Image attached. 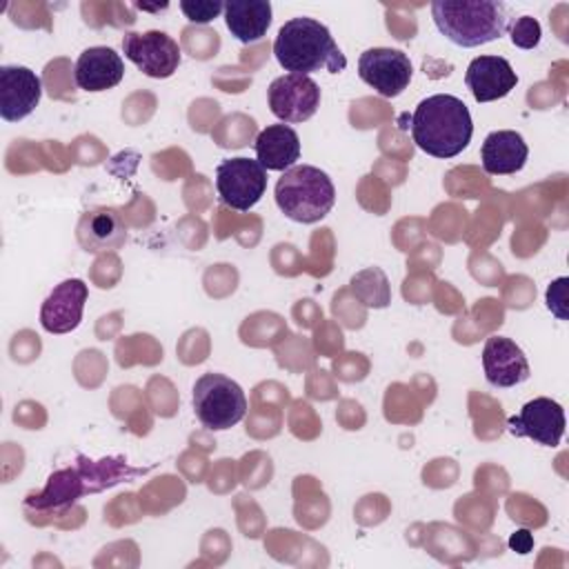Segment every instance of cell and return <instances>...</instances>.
<instances>
[{
    "label": "cell",
    "instance_id": "6da1fadb",
    "mask_svg": "<svg viewBox=\"0 0 569 569\" xmlns=\"http://www.w3.org/2000/svg\"><path fill=\"white\" fill-rule=\"evenodd\" d=\"M473 122L467 104L451 93H433L418 102L411 116V138L433 158H453L467 149Z\"/></svg>",
    "mask_w": 569,
    "mask_h": 569
},
{
    "label": "cell",
    "instance_id": "7a4b0ae2",
    "mask_svg": "<svg viewBox=\"0 0 569 569\" xmlns=\"http://www.w3.org/2000/svg\"><path fill=\"white\" fill-rule=\"evenodd\" d=\"M273 56L278 64L298 76L313 71L340 73L347 67V58L336 44L331 31L316 18L287 20L273 40Z\"/></svg>",
    "mask_w": 569,
    "mask_h": 569
},
{
    "label": "cell",
    "instance_id": "3957f363",
    "mask_svg": "<svg viewBox=\"0 0 569 569\" xmlns=\"http://www.w3.org/2000/svg\"><path fill=\"white\" fill-rule=\"evenodd\" d=\"M78 465L56 471L40 493H31L24 505L36 509H64L84 493H96L113 487L122 480H133L144 476L149 467H129L124 458L87 460L78 458Z\"/></svg>",
    "mask_w": 569,
    "mask_h": 569
},
{
    "label": "cell",
    "instance_id": "277c9868",
    "mask_svg": "<svg viewBox=\"0 0 569 569\" xmlns=\"http://www.w3.org/2000/svg\"><path fill=\"white\" fill-rule=\"evenodd\" d=\"M431 18L449 42L465 49L493 42L509 27V9L500 0H433Z\"/></svg>",
    "mask_w": 569,
    "mask_h": 569
},
{
    "label": "cell",
    "instance_id": "5b68a950",
    "mask_svg": "<svg viewBox=\"0 0 569 569\" xmlns=\"http://www.w3.org/2000/svg\"><path fill=\"white\" fill-rule=\"evenodd\" d=\"M333 202L331 178L313 164H293L276 182V204L293 222L313 224L331 211Z\"/></svg>",
    "mask_w": 569,
    "mask_h": 569
},
{
    "label": "cell",
    "instance_id": "8992f818",
    "mask_svg": "<svg viewBox=\"0 0 569 569\" xmlns=\"http://www.w3.org/2000/svg\"><path fill=\"white\" fill-rule=\"evenodd\" d=\"M193 411L202 427L224 431L238 425L247 413V396L242 387L222 373H202L193 385Z\"/></svg>",
    "mask_w": 569,
    "mask_h": 569
},
{
    "label": "cell",
    "instance_id": "52a82bcc",
    "mask_svg": "<svg viewBox=\"0 0 569 569\" xmlns=\"http://www.w3.org/2000/svg\"><path fill=\"white\" fill-rule=\"evenodd\" d=\"M216 189L227 207L249 211L267 191V169L249 158L222 160L216 167Z\"/></svg>",
    "mask_w": 569,
    "mask_h": 569
},
{
    "label": "cell",
    "instance_id": "ba28073f",
    "mask_svg": "<svg viewBox=\"0 0 569 569\" xmlns=\"http://www.w3.org/2000/svg\"><path fill=\"white\" fill-rule=\"evenodd\" d=\"M124 58L131 60L149 78H169L180 67L178 42L158 29L151 31H129L122 38Z\"/></svg>",
    "mask_w": 569,
    "mask_h": 569
},
{
    "label": "cell",
    "instance_id": "9c48e42d",
    "mask_svg": "<svg viewBox=\"0 0 569 569\" xmlns=\"http://www.w3.org/2000/svg\"><path fill=\"white\" fill-rule=\"evenodd\" d=\"M358 76L382 98H396L409 87L413 67L405 51L389 49V47H373L360 53Z\"/></svg>",
    "mask_w": 569,
    "mask_h": 569
},
{
    "label": "cell",
    "instance_id": "30bf717a",
    "mask_svg": "<svg viewBox=\"0 0 569 569\" xmlns=\"http://www.w3.org/2000/svg\"><path fill=\"white\" fill-rule=\"evenodd\" d=\"M271 113L287 122H305L320 107V87L309 76L284 73L276 78L267 89Z\"/></svg>",
    "mask_w": 569,
    "mask_h": 569
},
{
    "label": "cell",
    "instance_id": "8fae6325",
    "mask_svg": "<svg viewBox=\"0 0 569 569\" xmlns=\"http://www.w3.org/2000/svg\"><path fill=\"white\" fill-rule=\"evenodd\" d=\"M565 409L545 396L525 402L520 413L507 420L513 436L529 438L542 447H556L565 433Z\"/></svg>",
    "mask_w": 569,
    "mask_h": 569
},
{
    "label": "cell",
    "instance_id": "7c38bea8",
    "mask_svg": "<svg viewBox=\"0 0 569 569\" xmlns=\"http://www.w3.org/2000/svg\"><path fill=\"white\" fill-rule=\"evenodd\" d=\"M42 98V82L29 67L2 64L0 67V118L18 122L27 118Z\"/></svg>",
    "mask_w": 569,
    "mask_h": 569
},
{
    "label": "cell",
    "instance_id": "4fadbf2b",
    "mask_svg": "<svg viewBox=\"0 0 569 569\" xmlns=\"http://www.w3.org/2000/svg\"><path fill=\"white\" fill-rule=\"evenodd\" d=\"M89 289L80 278H67L51 289L40 309V325L49 333L73 331L84 311Z\"/></svg>",
    "mask_w": 569,
    "mask_h": 569
},
{
    "label": "cell",
    "instance_id": "5bb4252c",
    "mask_svg": "<svg viewBox=\"0 0 569 569\" xmlns=\"http://www.w3.org/2000/svg\"><path fill=\"white\" fill-rule=\"evenodd\" d=\"M482 369L491 387H516L529 378V362L522 349L505 336L487 338L482 347Z\"/></svg>",
    "mask_w": 569,
    "mask_h": 569
},
{
    "label": "cell",
    "instance_id": "9a60e30c",
    "mask_svg": "<svg viewBox=\"0 0 569 569\" xmlns=\"http://www.w3.org/2000/svg\"><path fill=\"white\" fill-rule=\"evenodd\" d=\"M465 84L469 87L476 102H493L509 96L511 89H516L518 76L507 58L478 56L467 67Z\"/></svg>",
    "mask_w": 569,
    "mask_h": 569
},
{
    "label": "cell",
    "instance_id": "2e32d148",
    "mask_svg": "<svg viewBox=\"0 0 569 569\" xmlns=\"http://www.w3.org/2000/svg\"><path fill=\"white\" fill-rule=\"evenodd\" d=\"M124 78V62L111 47L84 49L73 67V80L82 91L98 93L113 89Z\"/></svg>",
    "mask_w": 569,
    "mask_h": 569
},
{
    "label": "cell",
    "instance_id": "e0dca14e",
    "mask_svg": "<svg viewBox=\"0 0 569 569\" xmlns=\"http://www.w3.org/2000/svg\"><path fill=\"white\" fill-rule=\"evenodd\" d=\"M527 156L529 147L525 138L511 129L491 131L480 147L482 169L491 176H511L520 171L527 162Z\"/></svg>",
    "mask_w": 569,
    "mask_h": 569
},
{
    "label": "cell",
    "instance_id": "ac0fdd59",
    "mask_svg": "<svg viewBox=\"0 0 569 569\" xmlns=\"http://www.w3.org/2000/svg\"><path fill=\"white\" fill-rule=\"evenodd\" d=\"M256 158L267 171H287L300 160V138L289 124L264 127L253 142Z\"/></svg>",
    "mask_w": 569,
    "mask_h": 569
},
{
    "label": "cell",
    "instance_id": "d6986e66",
    "mask_svg": "<svg viewBox=\"0 0 569 569\" xmlns=\"http://www.w3.org/2000/svg\"><path fill=\"white\" fill-rule=\"evenodd\" d=\"M78 240L87 251H113L127 240L122 216L111 207L87 211L78 224Z\"/></svg>",
    "mask_w": 569,
    "mask_h": 569
},
{
    "label": "cell",
    "instance_id": "ffe728a7",
    "mask_svg": "<svg viewBox=\"0 0 569 569\" xmlns=\"http://www.w3.org/2000/svg\"><path fill=\"white\" fill-rule=\"evenodd\" d=\"M224 22L231 36L244 44L260 40L271 24L269 0H231L224 2Z\"/></svg>",
    "mask_w": 569,
    "mask_h": 569
},
{
    "label": "cell",
    "instance_id": "44dd1931",
    "mask_svg": "<svg viewBox=\"0 0 569 569\" xmlns=\"http://www.w3.org/2000/svg\"><path fill=\"white\" fill-rule=\"evenodd\" d=\"M180 9L191 22L204 24V22L216 20L224 11V2H218V0H182Z\"/></svg>",
    "mask_w": 569,
    "mask_h": 569
},
{
    "label": "cell",
    "instance_id": "7402d4cb",
    "mask_svg": "<svg viewBox=\"0 0 569 569\" xmlns=\"http://www.w3.org/2000/svg\"><path fill=\"white\" fill-rule=\"evenodd\" d=\"M511 40L525 49L536 47L540 42V24L531 16H522L511 29Z\"/></svg>",
    "mask_w": 569,
    "mask_h": 569
},
{
    "label": "cell",
    "instance_id": "603a6c76",
    "mask_svg": "<svg viewBox=\"0 0 569 569\" xmlns=\"http://www.w3.org/2000/svg\"><path fill=\"white\" fill-rule=\"evenodd\" d=\"M531 545H533V538L527 529H520L516 531L511 538H509V547L516 549L518 553H529L531 551Z\"/></svg>",
    "mask_w": 569,
    "mask_h": 569
}]
</instances>
